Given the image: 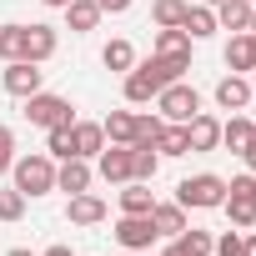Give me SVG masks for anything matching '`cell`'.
Instances as JSON below:
<instances>
[{"label": "cell", "mask_w": 256, "mask_h": 256, "mask_svg": "<svg viewBox=\"0 0 256 256\" xmlns=\"http://www.w3.org/2000/svg\"><path fill=\"white\" fill-rule=\"evenodd\" d=\"M161 116H136V141L131 146H146V151H156V141H161Z\"/></svg>", "instance_id": "1f68e13d"}, {"label": "cell", "mask_w": 256, "mask_h": 256, "mask_svg": "<svg viewBox=\"0 0 256 256\" xmlns=\"http://www.w3.org/2000/svg\"><path fill=\"white\" fill-rule=\"evenodd\" d=\"M186 6H191V0H156V6H151V20H156V30H171V26H181V20H186Z\"/></svg>", "instance_id": "4316f807"}, {"label": "cell", "mask_w": 256, "mask_h": 256, "mask_svg": "<svg viewBox=\"0 0 256 256\" xmlns=\"http://www.w3.org/2000/svg\"><path fill=\"white\" fill-rule=\"evenodd\" d=\"M251 6H256V0H251Z\"/></svg>", "instance_id": "c3c4849f"}, {"label": "cell", "mask_w": 256, "mask_h": 256, "mask_svg": "<svg viewBox=\"0 0 256 256\" xmlns=\"http://www.w3.org/2000/svg\"><path fill=\"white\" fill-rule=\"evenodd\" d=\"M211 256H241V231H221L216 246H211Z\"/></svg>", "instance_id": "e575fe53"}, {"label": "cell", "mask_w": 256, "mask_h": 256, "mask_svg": "<svg viewBox=\"0 0 256 256\" xmlns=\"http://www.w3.org/2000/svg\"><path fill=\"white\" fill-rule=\"evenodd\" d=\"M96 161H100V176H106L110 186H126V181H131V146H106Z\"/></svg>", "instance_id": "5bb4252c"}, {"label": "cell", "mask_w": 256, "mask_h": 256, "mask_svg": "<svg viewBox=\"0 0 256 256\" xmlns=\"http://www.w3.org/2000/svg\"><path fill=\"white\" fill-rule=\"evenodd\" d=\"M100 60H106V70H120V76H126V70L136 66V46H131V40H110V46L100 50Z\"/></svg>", "instance_id": "83f0119b"}, {"label": "cell", "mask_w": 256, "mask_h": 256, "mask_svg": "<svg viewBox=\"0 0 256 256\" xmlns=\"http://www.w3.org/2000/svg\"><path fill=\"white\" fill-rule=\"evenodd\" d=\"M226 196H246V201H256V176H236V181H226Z\"/></svg>", "instance_id": "d590c367"}, {"label": "cell", "mask_w": 256, "mask_h": 256, "mask_svg": "<svg viewBox=\"0 0 256 256\" xmlns=\"http://www.w3.org/2000/svg\"><path fill=\"white\" fill-rule=\"evenodd\" d=\"M156 110H161V120L186 126V120L201 110V90H196V86H186V80H171V86L156 96Z\"/></svg>", "instance_id": "277c9868"}, {"label": "cell", "mask_w": 256, "mask_h": 256, "mask_svg": "<svg viewBox=\"0 0 256 256\" xmlns=\"http://www.w3.org/2000/svg\"><path fill=\"white\" fill-rule=\"evenodd\" d=\"M100 10H110V16H126V10H131V0H100Z\"/></svg>", "instance_id": "8d00e7d4"}, {"label": "cell", "mask_w": 256, "mask_h": 256, "mask_svg": "<svg viewBox=\"0 0 256 256\" xmlns=\"http://www.w3.org/2000/svg\"><path fill=\"white\" fill-rule=\"evenodd\" d=\"M100 131H106V146H131L136 141V110H110L100 120Z\"/></svg>", "instance_id": "ac0fdd59"}, {"label": "cell", "mask_w": 256, "mask_h": 256, "mask_svg": "<svg viewBox=\"0 0 256 256\" xmlns=\"http://www.w3.org/2000/svg\"><path fill=\"white\" fill-rule=\"evenodd\" d=\"M26 120L40 126V131H50V126H70V120H76V106H70L66 96L36 90V96H26Z\"/></svg>", "instance_id": "3957f363"}, {"label": "cell", "mask_w": 256, "mask_h": 256, "mask_svg": "<svg viewBox=\"0 0 256 256\" xmlns=\"http://www.w3.org/2000/svg\"><path fill=\"white\" fill-rule=\"evenodd\" d=\"M211 246H216V236H211V231H196V226H186V231L176 236V251H181V256H211Z\"/></svg>", "instance_id": "484cf974"}, {"label": "cell", "mask_w": 256, "mask_h": 256, "mask_svg": "<svg viewBox=\"0 0 256 256\" xmlns=\"http://www.w3.org/2000/svg\"><path fill=\"white\" fill-rule=\"evenodd\" d=\"M156 166H161V156H156V151L131 146V181H151V176H156Z\"/></svg>", "instance_id": "4dcf8cb0"}, {"label": "cell", "mask_w": 256, "mask_h": 256, "mask_svg": "<svg viewBox=\"0 0 256 256\" xmlns=\"http://www.w3.org/2000/svg\"><path fill=\"white\" fill-rule=\"evenodd\" d=\"M120 96H126V106H146V100H156V86L131 66V70H126V80H120Z\"/></svg>", "instance_id": "cb8c5ba5"}, {"label": "cell", "mask_w": 256, "mask_h": 256, "mask_svg": "<svg viewBox=\"0 0 256 256\" xmlns=\"http://www.w3.org/2000/svg\"><path fill=\"white\" fill-rule=\"evenodd\" d=\"M100 0H70V6H66V26L76 30V36H86V30H96L100 26Z\"/></svg>", "instance_id": "ffe728a7"}, {"label": "cell", "mask_w": 256, "mask_h": 256, "mask_svg": "<svg viewBox=\"0 0 256 256\" xmlns=\"http://www.w3.org/2000/svg\"><path fill=\"white\" fill-rule=\"evenodd\" d=\"M161 256H181V251H176V241H171V246H166V251H161Z\"/></svg>", "instance_id": "7bdbcfd3"}, {"label": "cell", "mask_w": 256, "mask_h": 256, "mask_svg": "<svg viewBox=\"0 0 256 256\" xmlns=\"http://www.w3.org/2000/svg\"><path fill=\"white\" fill-rule=\"evenodd\" d=\"M176 201H181L186 211H221V201H226V181L211 176V171L186 176V181L176 186Z\"/></svg>", "instance_id": "7a4b0ae2"}, {"label": "cell", "mask_w": 256, "mask_h": 256, "mask_svg": "<svg viewBox=\"0 0 256 256\" xmlns=\"http://www.w3.org/2000/svg\"><path fill=\"white\" fill-rule=\"evenodd\" d=\"M191 36L181 30V26H171V30H156V50L151 56H171V60H191Z\"/></svg>", "instance_id": "44dd1931"}, {"label": "cell", "mask_w": 256, "mask_h": 256, "mask_svg": "<svg viewBox=\"0 0 256 256\" xmlns=\"http://www.w3.org/2000/svg\"><path fill=\"white\" fill-rule=\"evenodd\" d=\"M211 10H216V26H221V30H231V36L251 30V16H256L251 0H221V6H211Z\"/></svg>", "instance_id": "7c38bea8"}, {"label": "cell", "mask_w": 256, "mask_h": 256, "mask_svg": "<svg viewBox=\"0 0 256 256\" xmlns=\"http://www.w3.org/2000/svg\"><path fill=\"white\" fill-rule=\"evenodd\" d=\"M40 256H76V251H70V246H46Z\"/></svg>", "instance_id": "ab89813d"}, {"label": "cell", "mask_w": 256, "mask_h": 256, "mask_svg": "<svg viewBox=\"0 0 256 256\" xmlns=\"http://www.w3.org/2000/svg\"><path fill=\"white\" fill-rule=\"evenodd\" d=\"M211 96H216V106H221V110H246V106H251V80L231 70V76H221V80H216V90H211Z\"/></svg>", "instance_id": "8fae6325"}, {"label": "cell", "mask_w": 256, "mask_h": 256, "mask_svg": "<svg viewBox=\"0 0 256 256\" xmlns=\"http://www.w3.org/2000/svg\"><path fill=\"white\" fill-rule=\"evenodd\" d=\"M186 151H191V141H186V126L166 120V126H161V141H156V156H186Z\"/></svg>", "instance_id": "d4e9b609"}, {"label": "cell", "mask_w": 256, "mask_h": 256, "mask_svg": "<svg viewBox=\"0 0 256 256\" xmlns=\"http://www.w3.org/2000/svg\"><path fill=\"white\" fill-rule=\"evenodd\" d=\"M56 46H60V36H56V26H46V20H36V26H26V56H20V60H36V66H46V60L56 56Z\"/></svg>", "instance_id": "ba28073f"}, {"label": "cell", "mask_w": 256, "mask_h": 256, "mask_svg": "<svg viewBox=\"0 0 256 256\" xmlns=\"http://www.w3.org/2000/svg\"><path fill=\"white\" fill-rule=\"evenodd\" d=\"M241 161H246V171H251V176H256V141H251V146H246V151H241Z\"/></svg>", "instance_id": "74e56055"}, {"label": "cell", "mask_w": 256, "mask_h": 256, "mask_svg": "<svg viewBox=\"0 0 256 256\" xmlns=\"http://www.w3.org/2000/svg\"><path fill=\"white\" fill-rule=\"evenodd\" d=\"M186 141H191V151H216L221 146V120L211 110H196L186 120Z\"/></svg>", "instance_id": "30bf717a"}, {"label": "cell", "mask_w": 256, "mask_h": 256, "mask_svg": "<svg viewBox=\"0 0 256 256\" xmlns=\"http://www.w3.org/2000/svg\"><path fill=\"white\" fill-rule=\"evenodd\" d=\"M181 30H186L191 40H206V36H216L221 26H216V10H211V6H186V20H181Z\"/></svg>", "instance_id": "7402d4cb"}, {"label": "cell", "mask_w": 256, "mask_h": 256, "mask_svg": "<svg viewBox=\"0 0 256 256\" xmlns=\"http://www.w3.org/2000/svg\"><path fill=\"white\" fill-rule=\"evenodd\" d=\"M251 141H256V120H246L241 110H231V120H221V146L241 156V151H246Z\"/></svg>", "instance_id": "9a60e30c"}, {"label": "cell", "mask_w": 256, "mask_h": 256, "mask_svg": "<svg viewBox=\"0 0 256 256\" xmlns=\"http://www.w3.org/2000/svg\"><path fill=\"white\" fill-rule=\"evenodd\" d=\"M251 36H256V16H251Z\"/></svg>", "instance_id": "bcb514c9"}, {"label": "cell", "mask_w": 256, "mask_h": 256, "mask_svg": "<svg viewBox=\"0 0 256 256\" xmlns=\"http://www.w3.org/2000/svg\"><path fill=\"white\" fill-rule=\"evenodd\" d=\"M6 256H36V251H26V246H16V251H6Z\"/></svg>", "instance_id": "b9f144b4"}, {"label": "cell", "mask_w": 256, "mask_h": 256, "mask_svg": "<svg viewBox=\"0 0 256 256\" xmlns=\"http://www.w3.org/2000/svg\"><path fill=\"white\" fill-rule=\"evenodd\" d=\"M10 186L30 201V196H50L56 191V156H46V151H36V156H16V166H10Z\"/></svg>", "instance_id": "6da1fadb"}, {"label": "cell", "mask_w": 256, "mask_h": 256, "mask_svg": "<svg viewBox=\"0 0 256 256\" xmlns=\"http://www.w3.org/2000/svg\"><path fill=\"white\" fill-rule=\"evenodd\" d=\"M156 196H151V181H126L120 191V216H151Z\"/></svg>", "instance_id": "d6986e66"}, {"label": "cell", "mask_w": 256, "mask_h": 256, "mask_svg": "<svg viewBox=\"0 0 256 256\" xmlns=\"http://www.w3.org/2000/svg\"><path fill=\"white\" fill-rule=\"evenodd\" d=\"M251 46H256V36H251Z\"/></svg>", "instance_id": "7dc6e473"}, {"label": "cell", "mask_w": 256, "mask_h": 256, "mask_svg": "<svg viewBox=\"0 0 256 256\" xmlns=\"http://www.w3.org/2000/svg\"><path fill=\"white\" fill-rule=\"evenodd\" d=\"M226 66L241 76V70H256V46H251V30H241V36H231L226 40Z\"/></svg>", "instance_id": "603a6c76"}, {"label": "cell", "mask_w": 256, "mask_h": 256, "mask_svg": "<svg viewBox=\"0 0 256 256\" xmlns=\"http://www.w3.org/2000/svg\"><path fill=\"white\" fill-rule=\"evenodd\" d=\"M90 161L86 156H66L60 166H56V191H70V196H80V191H90Z\"/></svg>", "instance_id": "9c48e42d"}, {"label": "cell", "mask_w": 256, "mask_h": 256, "mask_svg": "<svg viewBox=\"0 0 256 256\" xmlns=\"http://www.w3.org/2000/svg\"><path fill=\"white\" fill-rule=\"evenodd\" d=\"M70 141H76V156H100L106 151V131H100V120H70Z\"/></svg>", "instance_id": "2e32d148"}, {"label": "cell", "mask_w": 256, "mask_h": 256, "mask_svg": "<svg viewBox=\"0 0 256 256\" xmlns=\"http://www.w3.org/2000/svg\"><path fill=\"white\" fill-rule=\"evenodd\" d=\"M46 6H50V10H66V6H70V0H46Z\"/></svg>", "instance_id": "60d3db41"}, {"label": "cell", "mask_w": 256, "mask_h": 256, "mask_svg": "<svg viewBox=\"0 0 256 256\" xmlns=\"http://www.w3.org/2000/svg\"><path fill=\"white\" fill-rule=\"evenodd\" d=\"M0 86H6L10 96H36V90H46V70L36 66V60H6V70H0Z\"/></svg>", "instance_id": "5b68a950"}, {"label": "cell", "mask_w": 256, "mask_h": 256, "mask_svg": "<svg viewBox=\"0 0 256 256\" xmlns=\"http://www.w3.org/2000/svg\"><path fill=\"white\" fill-rule=\"evenodd\" d=\"M46 156H56V161L76 156V141H70V126H50V131H46Z\"/></svg>", "instance_id": "f546056e"}, {"label": "cell", "mask_w": 256, "mask_h": 256, "mask_svg": "<svg viewBox=\"0 0 256 256\" xmlns=\"http://www.w3.org/2000/svg\"><path fill=\"white\" fill-rule=\"evenodd\" d=\"M10 166H16V131L0 126V176H10Z\"/></svg>", "instance_id": "836d02e7"}, {"label": "cell", "mask_w": 256, "mask_h": 256, "mask_svg": "<svg viewBox=\"0 0 256 256\" xmlns=\"http://www.w3.org/2000/svg\"><path fill=\"white\" fill-rule=\"evenodd\" d=\"M126 256H146V251H126Z\"/></svg>", "instance_id": "f6af8a7d"}, {"label": "cell", "mask_w": 256, "mask_h": 256, "mask_svg": "<svg viewBox=\"0 0 256 256\" xmlns=\"http://www.w3.org/2000/svg\"><path fill=\"white\" fill-rule=\"evenodd\" d=\"M26 56V26H0V60Z\"/></svg>", "instance_id": "f1b7e54d"}, {"label": "cell", "mask_w": 256, "mask_h": 256, "mask_svg": "<svg viewBox=\"0 0 256 256\" xmlns=\"http://www.w3.org/2000/svg\"><path fill=\"white\" fill-rule=\"evenodd\" d=\"M110 236H116L126 251H146V246L156 241V221H151V216H120Z\"/></svg>", "instance_id": "8992f818"}, {"label": "cell", "mask_w": 256, "mask_h": 256, "mask_svg": "<svg viewBox=\"0 0 256 256\" xmlns=\"http://www.w3.org/2000/svg\"><path fill=\"white\" fill-rule=\"evenodd\" d=\"M136 70H141V76H146V80L156 86V96H161V90H166L171 80H186L191 60H171V56H151V60H141Z\"/></svg>", "instance_id": "52a82bcc"}, {"label": "cell", "mask_w": 256, "mask_h": 256, "mask_svg": "<svg viewBox=\"0 0 256 256\" xmlns=\"http://www.w3.org/2000/svg\"><path fill=\"white\" fill-rule=\"evenodd\" d=\"M241 256H256V231H251V236H241Z\"/></svg>", "instance_id": "f35d334b"}, {"label": "cell", "mask_w": 256, "mask_h": 256, "mask_svg": "<svg viewBox=\"0 0 256 256\" xmlns=\"http://www.w3.org/2000/svg\"><path fill=\"white\" fill-rule=\"evenodd\" d=\"M20 216H26V196H20L16 186H6V191H0V221L10 226V221H20Z\"/></svg>", "instance_id": "d6a6232c"}, {"label": "cell", "mask_w": 256, "mask_h": 256, "mask_svg": "<svg viewBox=\"0 0 256 256\" xmlns=\"http://www.w3.org/2000/svg\"><path fill=\"white\" fill-rule=\"evenodd\" d=\"M201 6H221V0H201Z\"/></svg>", "instance_id": "ee69618b"}, {"label": "cell", "mask_w": 256, "mask_h": 256, "mask_svg": "<svg viewBox=\"0 0 256 256\" xmlns=\"http://www.w3.org/2000/svg\"><path fill=\"white\" fill-rule=\"evenodd\" d=\"M66 221H70V226H100V221H106V201L90 196V191H80V196H70Z\"/></svg>", "instance_id": "4fadbf2b"}, {"label": "cell", "mask_w": 256, "mask_h": 256, "mask_svg": "<svg viewBox=\"0 0 256 256\" xmlns=\"http://www.w3.org/2000/svg\"><path fill=\"white\" fill-rule=\"evenodd\" d=\"M151 221H156V236H171V241H176V236L186 231V206H181V201H156V206H151Z\"/></svg>", "instance_id": "e0dca14e"}]
</instances>
